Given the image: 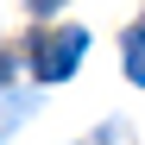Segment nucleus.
Instances as JSON below:
<instances>
[{
  "mask_svg": "<svg viewBox=\"0 0 145 145\" xmlns=\"http://www.w3.org/2000/svg\"><path fill=\"white\" fill-rule=\"evenodd\" d=\"M126 76H133V82H145V19L126 32Z\"/></svg>",
  "mask_w": 145,
  "mask_h": 145,
  "instance_id": "nucleus-2",
  "label": "nucleus"
},
{
  "mask_svg": "<svg viewBox=\"0 0 145 145\" xmlns=\"http://www.w3.org/2000/svg\"><path fill=\"white\" fill-rule=\"evenodd\" d=\"M7 76H13V63H7V57H0V88H7Z\"/></svg>",
  "mask_w": 145,
  "mask_h": 145,
  "instance_id": "nucleus-4",
  "label": "nucleus"
},
{
  "mask_svg": "<svg viewBox=\"0 0 145 145\" xmlns=\"http://www.w3.org/2000/svg\"><path fill=\"white\" fill-rule=\"evenodd\" d=\"M88 51V32L82 25H63L51 38H38V51H32V69H38V82H69L76 76V63Z\"/></svg>",
  "mask_w": 145,
  "mask_h": 145,
  "instance_id": "nucleus-1",
  "label": "nucleus"
},
{
  "mask_svg": "<svg viewBox=\"0 0 145 145\" xmlns=\"http://www.w3.org/2000/svg\"><path fill=\"white\" fill-rule=\"evenodd\" d=\"M63 7V0H32V13H57Z\"/></svg>",
  "mask_w": 145,
  "mask_h": 145,
  "instance_id": "nucleus-3",
  "label": "nucleus"
}]
</instances>
